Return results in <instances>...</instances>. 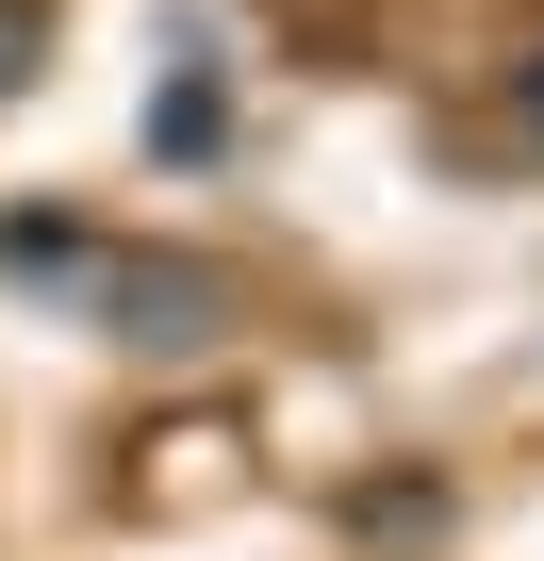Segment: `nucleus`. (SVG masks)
I'll use <instances>...</instances> for the list:
<instances>
[{"label":"nucleus","mask_w":544,"mask_h":561,"mask_svg":"<svg viewBox=\"0 0 544 561\" xmlns=\"http://www.w3.org/2000/svg\"><path fill=\"white\" fill-rule=\"evenodd\" d=\"M83 280H100V331H132V347H215V331H231V264H182V248H100Z\"/></svg>","instance_id":"1"},{"label":"nucleus","mask_w":544,"mask_h":561,"mask_svg":"<svg viewBox=\"0 0 544 561\" xmlns=\"http://www.w3.org/2000/svg\"><path fill=\"white\" fill-rule=\"evenodd\" d=\"M0 264H18V280H83L100 231H83V215H0Z\"/></svg>","instance_id":"2"},{"label":"nucleus","mask_w":544,"mask_h":561,"mask_svg":"<svg viewBox=\"0 0 544 561\" xmlns=\"http://www.w3.org/2000/svg\"><path fill=\"white\" fill-rule=\"evenodd\" d=\"M149 149H165V165L215 149V83H165V100H149Z\"/></svg>","instance_id":"3"},{"label":"nucleus","mask_w":544,"mask_h":561,"mask_svg":"<svg viewBox=\"0 0 544 561\" xmlns=\"http://www.w3.org/2000/svg\"><path fill=\"white\" fill-rule=\"evenodd\" d=\"M34 67H50V0H0V100H18Z\"/></svg>","instance_id":"4"},{"label":"nucleus","mask_w":544,"mask_h":561,"mask_svg":"<svg viewBox=\"0 0 544 561\" xmlns=\"http://www.w3.org/2000/svg\"><path fill=\"white\" fill-rule=\"evenodd\" d=\"M511 116H528V133H544V67H511Z\"/></svg>","instance_id":"5"}]
</instances>
